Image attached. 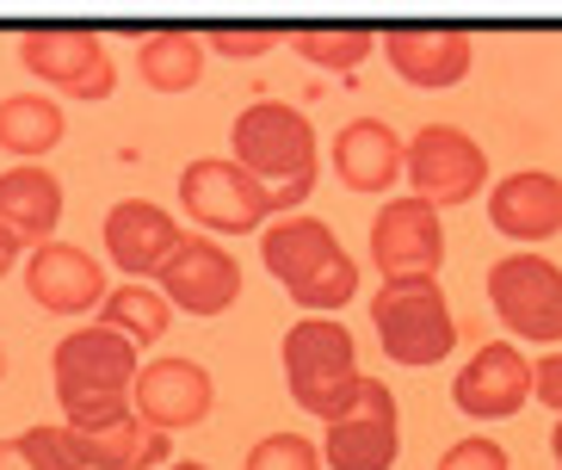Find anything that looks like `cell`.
I'll return each mask as SVG.
<instances>
[{"label": "cell", "mask_w": 562, "mask_h": 470, "mask_svg": "<svg viewBox=\"0 0 562 470\" xmlns=\"http://www.w3.org/2000/svg\"><path fill=\"white\" fill-rule=\"evenodd\" d=\"M68 136V118L50 93H7L0 100V149L13 161H37Z\"/></svg>", "instance_id": "603a6c76"}, {"label": "cell", "mask_w": 562, "mask_h": 470, "mask_svg": "<svg viewBox=\"0 0 562 470\" xmlns=\"http://www.w3.org/2000/svg\"><path fill=\"white\" fill-rule=\"evenodd\" d=\"M488 303L507 322L513 340H538V347H562V267L544 260L538 248L507 254L488 267Z\"/></svg>", "instance_id": "52a82bcc"}, {"label": "cell", "mask_w": 562, "mask_h": 470, "mask_svg": "<svg viewBox=\"0 0 562 470\" xmlns=\"http://www.w3.org/2000/svg\"><path fill=\"white\" fill-rule=\"evenodd\" d=\"M0 470H37V458L25 452V439H0Z\"/></svg>", "instance_id": "1f68e13d"}, {"label": "cell", "mask_w": 562, "mask_h": 470, "mask_svg": "<svg viewBox=\"0 0 562 470\" xmlns=\"http://www.w3.org/2000/svg\"><path fill=\"white\" fill-rule=\"evenodd\" d=\"M25 254H32V248H25V242H19L13 230H7V223H0V279H7L13 267H25Z\"/></svg>", "instance_id": "4dcf8cb0"}, {"label": "cell", "mask_w": 562, "mask_h": 470, "mask_svg": "<svg viewBox=\"0 0 562 470\" xmlns=\"http://www.w3.org/2000/svg\"><path fill=\"white\" fill-rule=\"evenodd\" d=\"M383 56L396 68L408 87H458L476 63V37L463 32V25H390L383 32Z\"/></svg>", "instance_id": "2e32d148"}, {"label": "cell", "mask_w": 562, "mask_h": 470, "mask_svg": "<svg viewBox=\"0 0 562 470\" xmlns=\"http://www.w3.org/2000/svg\"><path fill=\"white\" fill-rule=\"evenodd\" d=\"M136 359L143 347L124 340L105 322H87L75 335L56 340L50 352V384L56 403H63V427H81V434H100V427H117L131 421V390H136Z\"/></svg>", "instance_id": "6da1fadb"}, {"label": "cell", "mask_w": 562, "mask_h": 470, "mask_svg": "<svg viewBox=\"0 0 562 470\" xmlns=\"http://www.w3.org/2000/svg\"><path fill=\"white\" fill-rule=\"evenodd\" d=\"M19 68L37 75L44 87H56L63 100H112L117 63L105 51V37H93L87 25H44V32L19 37Z\"/></svg>", "instance_id": "ba28073f"}, {"label": "cell", "mask_w": 562, "mask_h": 470, "mask_svg": "<svg viewBox=\"0 0 562 470\" xmlns=\"http://www.w3.org/2000/svg\"><path fill=\"white\" fill-rule=\"evenodd\" d=\"M328 161L340 174V186H352V192H390L396 180H408V143L383 118H352V124H340L328 143Z\"/></svg>", "instance_id": "ac0fdd59"}, {"label": "cell", "mask_w": 562, "mask_h": 470, "mask_svg": "<svg viewBox=\"0 0 562 470\" xmlns=\"http://www.w3.org/2000/svg\"><path fill=\"white\" fill-rule=\"evenodd\" d=\"M550 452H557V470H562V421H557V434H550Z\"/></svg>", "instance_id": "d6a6232c"}, {"label": "cell", "mask_w": 562, "mask_h": 470, "mask_svg": "<svg viewBox=\"0 0 562 470\" xmlns=\"http://www.w3.org/2000/svg\"><path fill=\"white\" fill-rule=\"evenodd\" d=\"M204 63H211L204 32L161 25V32L136 37V75H143V87H155V93H192V87L204 81Z\"/></svg>", "instance_id": "44dd1931"}, {"label": "cell", "mask_w": 562, "mask_h": 470, "mask_svg": "<svg viewBox=\"0 0 562 470\" xmlns=\"http://www.w3.org/2000/svg\"><path fill=\"white\" fill-rule=\"evenodd\" d=\"M100 322H105V328H117L124 340H136V347H155V340L173 328V303H167L161 286H143V279H131V286H112Z\"/></svg>", "instance_id": "cb8c5ba5"}, {"label": "cell", "mask_w": 562, "mask_h": 470, "mask_svg": "<svg viewBox=\"0 0 562 470\" xmlns=\"http://www.w3.org/2000/svg\"><path fill=\"white\" fill-rule=\"evenodd\" d=\"M0 378H7V347H0Z\"/></svg>", "instance_id": "e575fe53"}, {"label": "cell", "mask_w": 562, "mask_h": 470, "mask_svg": "<svg viewBox=\"0 0 562 470\" xmlns=\"http://www.w3.org/2000/svg\"><path fill=\"white\" fill-rule=\"evenodd\" d=\"M371 267L383 279H432L446 267V217L427 199H390L371 217Z\"/></svg>", "instance_id": "30bf717a"}, {"label": "cell", "mask_w": 562, "mask_h": 470, "mask_svg": "<svg viewBox=\"0 0 562 470\" xmlns=\"http://www.w3.org/2000/svg\"><path fill=\"white\" fill-rule=\"evenodd\" d=\"M432 470H513V458H507V446H495L488 434H470V439H458V446H446Z\"/></svg>", "instance_id": "83f0119b"}, {"label": "cell", "mask_w": 562, "mask_h": 470, "mask_svg": "<svg viewBox=\"0 0 562 470\" xmlns=\"http://www.w3.org/2000/svg\"><path fill=\"white\" fill-rule=\"evenodd\" d=\"M19 272H25V298L37 310H50V316H93L112 298L105 267L87 248H75V242H44V248H32Z\"/></svg>", "instance_id": "4fadbf2b"}, {"label": "cell", "mask_w": 562, "mask_h": 470, "mask_svg": "<svg viewBox=\"0 0 562 470\" xmlns=\"http://www.w3.org/2000/svg\"><path fill=\"white\" fill-rule=\"evenodd\" d=\"M235 161L248 174H260L279 192V217H297V204L315 186V124L284 100H254L235 112L229 124Z\"/></svg>", "instance_id": "3957f363"}, {"label": "cell", "mask_w": 562, "mask_h": 470, "mask_svg": "<svg viewBox=\"0 0 562 470\" xmlns=\"http://www.w3.org/2000/svg\"><path fill=\"white\" fill-rule=\"evenodd\" d=\"M131 409L143 427L155 434H186V427H204L216 409V378L186 359V352H167V359H149L136 371V390H131Z\"/></svg>", "instance_id": "8fae6325"}, {"label": "cell", "mask_w": 562, "mask_h": 470, "mask_svg": "<svg viewBox=\"0 0 562 470\" xmlns=\"http://www.w3.org/2000/svg\"><path fill=\"white\" fill-rule=\"evenodd\" d=\"M0 223H7L25 248L56 242V223H63V180H56L50 168H7L0 174Z\"/></svg>", "instance_id": "ffe728a7"}, {"label": "cell", "mask_w": 562, "mask_h": 470, "mask_svg": "<svg viewBox=\"0 0 562 470\" xmlns=\"http://www.w3.org/2000/svg\"><path fill=\"white\" fill-rule=\"evenodd\" d=\"M371 328H378L390 366H446L458 347V316H451L439 279H383L371 298Z\"/></svg>", "instance_id": "5b68a950"}, {"label": "cell", "mask_w": 562, "mask_h": 470, "mask_svg": "<svg viewBox=\"0 0 562 470\" xmlns=\"http://www.w3.org/2000/svg\"><path fill=\"white\" fill-rule=\"evenodd\" d=\"M322 458H328V470H390L396 465L402 458V409L390 396V384L364 378L359 403L340 421H328Z\"/></svg>", "instance_id": "7c38bea8"}, {"label": "cell", "mask_w": 562, "mask_h": 470, "mask_svg": "<svg viewBox=\"0 0 562 470\" xmlns=\"http://www.w3.org/2000/svg\"><path fill=\"white\" fill-rule=\"evenodd\" d=\"M451 403L470 421H507L531 403V359L519 352V340H488L470 352V366H458L451 378Z\"/></svg>", "instance_id": "9a60e30c"}, {"label": "cell", "mask_w": 562, "mask_h": 470, "mask_svg": "<svg viewBox=\"0 0 562 470\" xmlns=\"http://www.w3.org/2000/svg\"><path fill=\"white\" fill-rule=\"evenodd\" d=\"M488 223L507 242H526V248L562 235V174L519 168L507 180H495V192H488Z\"/></svg>", "instance_id": "d6986e66"}, {"label": "cell", "mask_w": 562, "mask_h": 470, "mask_svg": "<svg viewBox=\"0 0 562 470\" xmlns=\"http://www.w3.org/2000/svg\"><path fill=\"white\" fill-rule=\"evenodd\" d=\"M155 286H161L167 303L186 310V316H223V310H235V298H241V267H235V254L223 248L216 235H186Z\"/></svg>", "instance_id": "5bb4252c"}, {"label": "cell", "mask_w": 562, "mask_h": 470, "mask_svg": "<svg viewBox=\"0 0 562 470\" xmlns=\"http://www.w3.org/2000/svg\"><path fill=\"white\" fill-rule=\"evenodd\" d=\"M291 32H279V25H211L204 32V51L211 56H229V63H254V56H266V51H279Z\"/></svg>", "instance_id": "4316f807"}, {"label": "cell", "mask_w": 562, "mask_h": 470, "mask_svg": "<svg viewBox=\"0 0 562 470\" xmlns=\"http://www.w3.org/2000/svg\"><path fill=\"white\" fill-rule=\"evenodd\" d=\"M180 211L211 235H254L279 217V192L235 155H199L180 174Z\"/></svg>", "instance_id": "8992f818"}, {"label": "cell", "mask_w": 562, "mask_h": 470, "mask_svg": "<svg viewBox=\"0 0 562 470\" xmlns=\"http://www.w3.org/2000/svg\"><path fill=\"white\" fill-rule=\"evenodd\" d=\"M180 217H167L161 204L149 199H117L112 211H105V260H112L117 272H131V279H161V267L173 260V248H180Z\"/></svg>", "instance_id": "e0dca14e"}, {"label": "cell", "mask_w": 562, "mask_h": 470, "mask_svg": "<svg viewBox=\"0 0 562 470\" xmlns=\"http://www.w3.org/2000/svg\"><path fill=\"white\" fill-rule=\"evenodd\" d=\"M531 396H538V403L562 421V352H550V359H538V366H531Z\"/></svg>", "instance_id": "f546056e"}, {"label": "cell", "mask_w": 562, "mask_h": 470, "mask_svg": "<svg viewBox=\"0 0 562 470\" xmlns=\"http://www.w3.org/2000/svg\"><path fill=\"white\" fill-rule=\"evenodd\" d=\"M408 186H414V199L439 204V211H458V204H470L488 186V155L458 124H420L408 136Z\"/></svg>", "instance_id": "9c48e42d"}, {"label": "cell", "mask_w": 562, "mask_h": 470, "mask_svg": "<svg viewBox=\"0 0 562 470\" xmlns=\"http://www.w3.org/2000/svg\"><path fill=\"white\" fill-rule=\"evenodd\" d=\"M291 51L310 68L347 75V68H359L371 51H383V32H371V25H303V32H291Z\"/></svg>", "instance_id": "d4e9b609"}, {"label": "cell", "mask_w": 562, "mask_h": 470, "mask_svg": "<svg viewBox=\"0 0 562 470\" xmlns=\"http://www.w3.org/2000/svg\"><path fill=\"white\" fill-rule=\"evenodd\" d=\"M173 434H155L143 421H117V427H100V434H81V427H68V446L81 458V470H149V465H167V446Z\"/></svg>", "instance_id": "7402d4cb"}, {"label": "cell", "mask_w": 562, "mask_h": 470, "mask_svg": "<svg viewBox=\"0 0 562 470\" xmlns=\"http://www.w3.org/2000/svg\"><path fill=\"white\" fill-rule=\"evenodd\" d=\"M260 267L310 316H340L359 298V260L322 217H272L260 230Z\"/></svg>", "instance_id": "7a4b0ae2"}, {"label": "cell", "mask_w": 562, "mask_h": 470, "mask_svg": "<svg viewBox=\"0 0 562 470\" xmlns=\"http://www.w3.org/2000/svg\"><path fill=\"white\" fill-rule=\"evenodd\" d=\"M25 452L37 458V470H81L75 446H68V427H25Z\"/></svg>", "instance_id": "f1b7e54d"}, {"label": "cell", "mask_w": 562, "mask_h": 470, "mask_svg": "<svg viewBox=\"0 0 562 470\" xmlns=\"http://www.w3.org/2000/svg\"><path fill=\"white\" fill-rule=\"evenodd\" d=\"M167 470H211V465H167Z\"/></svg>", "instance_id": "836d02e7"}, {"label": "cell", "mask_w": 562, "mask_h": 470, "mask_svg": "<svg viewBox=\"0 0 562 470\" xmlns=\"http://www.w3.org/2000/svg\"><path fill=\"white\" fill-rule=\"evenodd\" d=\"M284 384H291V403L303 415H322V421H340L364 390V371H359V340L340 316H303L284 328Z\"/></svg>", "instance_id": "277c9868"}, {"label": "cell", "mask_w": 562, "mask_h": 470, "mask_svg": "<svg viewBox=\"0 0 562 470\" xmlns=\"http://www.w3.org/2000/svg\"><path fill=\"white\" fill-rule=\"evenodd\" d=\"M241 470H328V458H322V446L310 434H266L254 439Z\"/></svg>", "instance_id": "484cf974"}]
</instances>
